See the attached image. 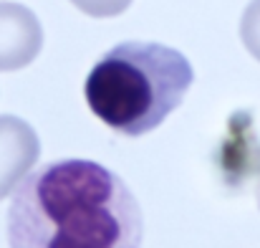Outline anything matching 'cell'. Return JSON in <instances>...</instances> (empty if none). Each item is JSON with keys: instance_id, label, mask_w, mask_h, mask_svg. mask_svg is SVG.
<instances>
[{"instance_id": "cell-1", "label": "cell", "mask_w": 260, "mask_h": 248, "mask_svg": "<svg viewBox=\"0 0 260 248\" xmlns=\"http://www.w3.org/2000/svg\"><path fill=\"white\" fill-rule=\"evenodd\" d=\"M144 215L129 185L91 160L28 172L8 208L10 248H142Z\"/></svg>"}, {"instance_id": "cell-2", "label": "cell", "mask_w": 260, "mask_h": 248, "mask_svg": "<svg viewBox=\"0 0 260 248\" xmlns=\"http://www.w3.org/2000/svg\"><path fill=\"white\" fill-rule=\"evenodd\" d=\"M192 81L194 69L182 51L154 41H124L93 64L84 96L109 129L142 137L184 101Z\"/></svg>"}, {"instance_id": "cell-3", "label": "cell", "mask_w": 260, "mask_h": 248, "mask_svg": "<svg viewBox=\"0 0 260 248\" xmlns=\"http://www.w3.org/2000/svg\"><path fill=\"white\" fill-rule=\"evenodd\" d=\"M43 48V28L36 13L20 3H0V71H18Z\"/></svg>"}, {"instance_id": "cell-4", "label": "cell", "mask_w": 260, "mask_h": 248, "mask_svg": "<svg viewBox=\"0 0 260 248\" xmlns=\"http://www.w3.org/2000/svg\"><path fill=\"white\" fill-rule=\"evenodd\" d=\"M41 157L36 129L13 114L0 117V200L8 198Z\"/></svg>"}, {"instance_id": "cell-5", "label": "cell", "mask_w": 260, "mask_h": 248, "mask_svg": "<svg viewBox=\"0 0 260 248\" xmlns=\"http://www.w3.org/2000/svg\"><path fill=\"white\" fill-rule=\"evenodd\" d=\"M240 41L248 53L260 61V0H250L240 18Z\"/></svg>"}, {"instance_id": "cell-6", "label": "cell", "mask_w": 260, "mask_h": 248, "mask_svg": "<svg viewBox=\"0 0 260 248\" xmlns=\"http://www.w3.org/2000/svg\"><path fill=\"white\" fill-rule=\"evenodd\" d=\"M81 13L93 15V18H114L121 15L134 0H71Z\"/></svg>"}, {"instance_id": "cell-7", "label": "cell", "mask_w": 260, "mask_h": 248, "mask_svg": "<svg viewBox=\"0 0 260 248\" xmlns=\"http://www.w3.org/2000/svg\"><path fill=\"white\" fill-rule=\"evenodd\" d=\"M258 205H260V177H258Z\"/></svg>"}]
</instances>
